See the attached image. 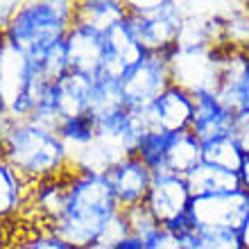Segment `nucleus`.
Wrapping results in <instances>:
<instances>
[{
    "label": "nucleus",
    "mask_w": 249,
    "mask_h": 249,
    "mask_svg": "<svg viewBox=\"0 0 249 249\" xmlns=\"http://www.w3.org/2000/svg\"><path fill=\"white\" fill-rule=\"evenodd\" d=\"M118 204L107 175L68 170V197L61 217L50 227L57 238L75 249L98 243L102 227L118 213Z\"/></svg>",
    "instance_id": "f257e3e1"
},
{
    "label": "nucleus",
    "mask_w": 249,
    "mask_h": 249,
    "mask_svg": "<svg viewBox=\"0 0 249 249\" xmlns=\"http://www.w3.org/2000/svg\"><path fill=\"white\" fill-rule=\"evenodd\" d=\"M2 159L30 186L66 172L68 157L57 131L34 120H9L0 131Z\"/></svg>",
    "instance_id": "f03ea898"
},
{
    "label": "nucleus",
    "mask_w": 249,
    "mask_h": 249,
    "mask_svg": "<svg viewBox=\"0 0 249 249\" xmlns=\"http://www.w3.org/2000/svg\"><path fill=\"white\" fill-rule=\"evenodd\" d=\"M75 20V2L68 0H36L16 7L2 34L16 50L36 61L53 46L66 39Z\"/></svg>",
    "instance_id": "7ed1b4c3"
},
{
    "label": "nucleus",
    "mask_w": 249,
    "mask_h": 249,
    "mask_svg": "<svg viewBox=\"0 0 249 249\" xmlns=\"http://www.w3.org/2000/svg\"><path fill=\"white\" fill-rule=\"evenodd\" d=\"M186 16V5L175 0L127 2V18L145 53L168 54L177 46V34Z\"/></svg>",
    "instance_id": "20e7f679"
},
{
    "label": "nucleus",
    "mask_w": 249,
    "mask_h": 249,
    "mask_svg": "<svg viewBox=\"0 0 249 249\" xmlns=\"http://www.w3.org/2000/svg\"><path fill=\"white\" fill-rule=\"evenodd\" d=\"M168 57L172 84L193 98L215 95L220 89V46H175Z\"/></svg>",
    "instance_id": "39448f33"
},
{
    "label": "nucleus",
    "mask_w": 249,
    "mask_h": 249,
    "mask_svg": "<svg viewBox=\"0 0 249 249\" xmlns=\"http://www.w3.org/2000/svg\"><path fill=\"white\" fill-rule=\"evenodd\" d=\"M190 193L184 177L170 175V172H159L152 175L150 193L145 197V206L157 217V222L163 229L186 233L188 227V209H190Z\"/></svg>",
    "instance_id": "423d86ee"
},
{
    "label": "nucleus",
    "mask_w": 249,
    "mask_h": 249,
    "mask_svg": "<svg viewBox=\"0 0 249 249\" xmlns=\"http://www.w3.org/2000/svg\"><path fill=\"white\" fill-rule=\"evenodd\" d=\"M172 84L165 54H143L120 77L124 109H147Z\"/></svg>",
    "instance_id": "0eeeda50"
},
{
    "label": "nucleus",
    "mask_w": 249,
    "mask_h": 249,
    "mask_svg": "<svg viewBox=\"0 0 249 249\" xmlns=\"http://www.w3.org/2000/svg\"><path fill=\"white\" fill-rule=\"evenodd\" d=\"M249 213V193L243 188L231 193L193 195L188 209V227L199 229H238Z\"/></svg>",
    "instance_id": "6e6552de"
},
{
    "label": "nucleus",
    "mask_w": 249,
    "mask_h": 249,
    "mask_svg": "<svg viewBox=\"0 0 249 249\" xmlns=\"http://www.w3.org/2000/svg\"><path fill=\"white\" fill-rule=\"evenodd\" d=\"M66 57H68V68L72 72L82 75H98L102 59H105V32H100L91 25L72 20L71 30L64 39Z\"/></svg>",
    "instance_id": "1a4fd4ad"
},
{
    "label": "nucleus",
    "mask_w": 249,
    "mask_h": 249,
    "mask_svg": "<svg viewBox=\"0 0 249 249\" xmlns=\"http://www.w3.org/2000/svg\"><path fill=\"white\" fill-rule=\"evenodd\" d=\"M107 179L111 184L118 209L124 211L138 206V204H145V197L152 186V170L134 154V157H124L123 161L113 165L107 172Z\"/></svg>",
    "instance_id": "9d476101"
},
{
    "label": "nucleus",
    "mask_w": 249,
    "mask_h": 249,
    "mask_svg": "<svg viewBox=\"0 0 249 249\" xmlns=\"http://www.w3.org/2000/svg\"><path fill=\"white\" fill-rule=\"evenodd\" d=\"M193 107H195L193 95L186 93L184 89L170 84L150 107H147V116H150L152 129L163 131V134L190 131Z\"/></svg>",
    "instance_id": "9b49d317"
},
{
    "label": "nucleus",
    "mask_w": 249,
    "mask_h": 249,
    "mask_svg": "<svg viewBox=\"0 0 249 249\" xmlns=\"http://www.w3.org/2000/svg\"><path fill=\"white\" fill-rule=\"evenodd\" d=\"M71 170V168H68ZM68 170L61 172L59 177L43 179L30 188L25 206H32L34 217L41 222L43 229H50L61 217L66 209V197H68Z\"/></svg>",
    "instance_id": "f8f14e48"
},
{
    "label": "nucleus",
    "mask_w": 249,
    "mask_h": 249,
    "mask_svg": "<svg viewBox=\"0 0 249 249\" xmlns=\"http://www.w3.org/2000/svg\"><path fill=\"white\" fill-rule=\"evenodd\" d=\"M195 107H193V123H190V134L199 143H209L215 138L231 136L233 127V113H229L215 95H197Z\"/></svg>",
    "instance_id": "ddd939ff"
},
{
    "label": "nucleus",
    "mask_w": 249,
    "mask_h": 249,
    "mask_svg": "<svg viewBox=\"0 0 249 249\" xmlns=\"http://www.w3.org/2000/svg\"><path fill=\"white\" fill-rule=\"evenodd\" d=\"M197 163H202V143L190 131L168 134L163 152V172L186 177Z\"/></svg>",
    "instance_id": "4468645a"
},
{
    "label": "nucleus",
    "mask_w": 249,
    "mask_h": 249,
    "mask_svg": "<svg viewBox=\"0 0 249 249\" xmlns=\"http://www.w3.org/2000/svg\"><path fill=\"white\" fill-rule=\"evenodd\" d=\"M30 188L32 186L0 157V224H7L12 217L23 213Z\"/></svg>",
    "instance_id": "2eb2a0df"
},
{
    "label": "nucleus",
    "mask_w": 249,
    "mask_h": 249,
    "mask_svg": "<svg viewBox=\"0 0 249 249\" xmlns=\"http://www.w3.org/2000/svg\"><path fill=\"white\" fill-rule=\"evenodd\" d=\"M186 184H188L193 195H213V193H231V190L240 188V179L238 172L222 170L209 163H197L193 170L186 175Z\"/></svg>",
    "instance_id": "dca6fc26"
},
{
    "label": "nucleus",
    "mask_w": 249,
    "mask_h": 249,
    "mask_svg": "<svg viewBox=\"0 0 249 249\" xmlns=\"http://www.w3.org/2000/svg\"><path fill=\"white\" fill-rule=\"evenodd\" d=\"M105 48H107V54H109L111 59H116L120 66H124V71H127L129 66L136 64L143 54H147L143 48H141V43H138L136 34L131 30L127 16L105 32Z\"/></svg>",
    "instance_id": "f3484780"
},
{
    "label": "nucleus",
    "mask_w": 249,
    "mask_h": 249,
    "mask_svg": "<svg viewBox=\"0 0 249 249\" xmlns=\"http://www.w3.org/2000/svg\"><path fill=\"white\" fill-rule=\"evenodd\" d=\"M127 16V2L120 0H84L75 2V20L91 25L100 32H107L109 27Z\"/></svg>",
    "instance_id": "a211bd4d"
},
{
    "label": "nucleus",
    "mask_w": 249,
    "mask_h": 249,
    "mask_svg": "<svg viewBox=\"0 0 249 249\" xmlns=\"http://www.w3.org/2000/svg\"><path fill=\"white\" fill-rule=\"evenodd\" d=\"M57 136L64 143L66 157L71 161L75 154L86 150L98 138V134H95V118L91 113L75 116V118H64L59 123V127H57Z\"/></svg>",
    "instance_id": "6ab92c4d"
},
{
    "label": "nucleus",
    "mask_w": 249,
    "mask_h": 249,
    "mask_svg": "<svg viewBox=\"0 0 249 249\" xmlns=\"http://www.w3.org/2000/svg\"><path fill=\"white\" fill-rule=\"evenodd\" d=\"M220 14V46L249 54V7Z\"/></svg>",
    "instance_id": "aec40b11"
},
{
    "label": "nucleus",
    "mask_w": 249,
    "mask_h": 249,
    "mask_svg": "<svg viewBox=\"0 0 249 249\" xmlns=\"http://www.w3.org/2000/svg\"><path fill=\"white\" fill-rule=\"evenodd\" d=\"M245 152L240 150V145L233 141V136H224V138H215L209 143L202 145V161L222 170H231L238 172L243 165Z\"/></svg>",
    "instance_id": "412c9836"
},
{
    "label": "nucleus",
    "mask_w": 249,
    "mask_h": 249,
    "mask_svg": "<svg viewBox=\"0 0 249 249\" xmlns=\"http://www.w3.org/2000/svg\"><path fill=\"white\" fill-rule=\"evenodd\" d=\"M116 109H124L123 91H120V79L95 75L93 89H91V102H89V113L95 118V116L116 111Z\"/></svg>",
    "instance_id": "4be33fe9"
},
{
    "label": "nucleus",
    "mask_w": 249,
    "mask_h": 249,
    "mask_svg": "<svg viewBox=\"0 0 249 249\" xmlns=\"http://www.w3.org/2000/svg\"><path fill=\"white\" fill-rule=\"evenodd\" d=\"M186 240L190 249H243L238 229H190Z\"/></svg>",
    "instance_id": "5701e85b"
},
{
    "label": "nucleus",
    "mask_w": 249,
    "mask_h": 249,
    "mask_svg": "<svg viewBox=\"0 0 249 249\" xmlns=\"http://www.w3.org/2000/svg\"><path fill=\"white\" fill-rule=\"evenodd\" d=\"M165 138H168V134L152 129L150 134L145 136L143 143H141V147L136 150V157L141 159V161H143L147 168H150L152 175H159V172H163Z\"/></svg>",
    "instance_id": "b1692460"
},
{
    "label": "nucleus",
    "mask_w": 249,
    "mask_h": 249,
    "mask_svg": "<svg viewBox=\"0 0 249 249\" xmlns=\"http://www.w3.org/2000/svg\"><path fill=\"white\" fill-rule=\"evenodd\" d=\"M215 100L229 113H233V116L249 109V59H247V66H245V72H243V77H240V82H238V86H233V89H220L215 93Z\"/></svg>",
    "instance_id": "393cba45"
},
{
    "label": "nucleus",
    "mask_w": 249,
    "mask_h": 249,
    "mask_svg": "<svg viewBox=\"0 0 249 249\" xmlns=\"http://www.w3.org/2000/svg\"><path fill=\"white\" fill-rule=\"evenodd\" d=\"M124 220L129 224V233L131 236L141 238V240H147L150 236H154L159 229H161V224L157 222V217L150 213V209L145 206V204H138V206H131V209H124Z\"/></svg>",
    "instance_id": "a878e982"
},
{
    "label": "nucleus",
    "mask_w": 249,
    "mask_h": 249,
    "mask_svg": "<svg viewBox=\"0 0 249 249\" xmlns=\"http://www.w3.org/2000/svg\"><path fill=\"white\" fill-rule=\"evenodd\" d=\"M9 249H75V247H71V245L64 243L61 238H57L53 231L39 227L36 231L27 233V236H20V238L12 236Z\"/></svg>",
    "instance_id": "bb28decb"
},
{
    "label": "nucleus",
    "mask_w": 249,
    "mask_h": 249,
    "mask_svg": "<svg viewBox=\"0 0 249 249\" xmlns=\"http://www.w3.org/2000/svg\"><path fill=\"white\" fill-rule=\"evenodd\" d=\"M129 236V224H127V220H124V213L123 211H118L116 215L109 220V222L102 227V231H100L98 236V243L95 245H105V247H116V245L123 240V238Z\"/></svg>",
    "instance_id": "cd10ccee"
},
{
    "label": "nucleus",
    "mask_w": 249,
    "mask_h": 249,
    "mask_svg": "<svg viewBox=\"0 0 249 249\" xmlns=\"http://www.w3.org/2000/svg\"><path fill=\"white\" fill-rule=\"evenodd\" d=\"M145 249H190L186 233H177L170 229H161L145 240Z\"/></svg>",
    "instance_id": "c85d7f7f"
},
{
    "label": "nucleus",
    "mask_w": 249,
    "mask_h": 249,
    "mask_svg": "<svg viewBox=\"0 0 249 249\" xmlns=\"http://www.w3.org/2000/svg\"><path fill=\"white\" fill-rule=\"evenodd\" d=\"M231 136L240 145V150L249 154V109L233 116V127H231Z\"/></svg>",
    "instance_id": "c756f323"
},
{
    "label": "nucleus",
    "mask_w": 249,
    "mask_h": 249,
    "mask_svg": "<svg viewBox=\"0 0 249 249\" xmlns=\"http://www.w3.org/2000/svg\"><path fill=\"white\" fill-rule=\"evenodd\" d=\"M113 249H145V243L141 240V238H136V236H131L129 233V236L123 238Z\"/></svg>",
    "instance_id": "7c9ffc66"
},
{
    "label": "nucleus",
    "mask_w": 249,
    "mask_h": 249,
    "mask_svg": "<svg viewBox=\"0 0 249 249\" xmlns=\"http://www.w3.org/2000/svg\"><path fill=\"white\" fill-rule=\"evenodd\" d=\"M238 179H240V188L249 193V154H245L243 165H240V170H238Z\"/></svg>",
    "instance_id": "2f4dec72"
},
{
    "label": "nucleus",
    "mask_w": 249,
    "mask_h": 249,
    "mask_svg": "<svg viewBox=\"0 0 249 249\" xmlns=\"http://www.w3.org/2000/svg\"><path fill=\"white\" fill-rule=\"evenodd\" d=\"M238 233H240V243H243V249H249V213L245 215L243 224L238 227Z\"/></svg>",
    "instance_id": "473e14b6"
},
{
    "label": "nucleus",
    "mask_w": 249,
    "mask_h": 249,
    "mask_svg": "<svg viewBox=\"0 0 249 249\" xmlns=\"http://www.w3.org/2000/svg\"><path fill=\"white\" fill-rule=\"evenodd\" d=\"M12 243V233L7 231V224H0V249H9Z\"/></svg>",
    "instance_id": "72a5a7b5"
},
{
    "label": "nucleus",
    "mask_w": 249,
    "mask_h": 249,
    "mask_svg": "<svg viewBox=\"0 0 249 249\" xmlns=\"http://www.w3.org/2000/svg\"><path fill=\"white\" fill-rule=\"evenodd\" d=\"M9 123V111H7V105H5V100L0 98V131L5 129V124Z\"/></svg>",
    "instance_id": "f704fd0d"
},
{
    "label": "nucleus",
    "mask_w": 249,
    "mask_h": 249,
    "mask_svg": "<svg viewBox=\"0 0 249 249\" xmlns=\"http://www.w3.org/2000/svg\"><path fill=\"white\" fill-rule=\"evenodd\" d=\"M89 249H113V247H105V245H91Z\"/></svg>",
    "instance_id": "c9c22d12"
}]
</instances>
